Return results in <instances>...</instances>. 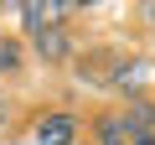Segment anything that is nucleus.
<instances>
[{
  "mask_svg": "<svg viewBox=\"0 0 155 145\" xmlns=\"http://www.w3.org/2000/svg\"><path fill=\"white\" fill-rule=\"evenodd\" d=\"M31 140H36V145H72V140H78V114H67V109L41 114V119L31 124Z\"/></svg>",
  "mask_w": 155,
  "mask_h": 145,
  "instance_id": "obj_1",
  "label": "nucleus"
},
{
  "mask_svg": "<svg viewBox=\"0 0 155 145\" xmlns=\"http://www.w3.org/2000/svg\"><path fill=\"white\" fill-rule=\"evenodd\" d=\"M119 119H124V130H129V135H140V140H155V99H150V93H134V99H124Z\"/></svg>",
  "mask_w": 155,
  "mask_h": 145,
  "instance_id": "obj_2",
  "label": "nucleus"
},
{
  "mask_svg": "<svg viewBox=\"0 0 155 145\" xmlns=\"http://www.w3.org/2000/svg\"><path fill=\"white\" fill-rule=\"evenodd\" d=\"M31 47H36L41 62H67V57H72V36H67V26H47V31H36Z\"/></svg>",
  "mask_w": 155,
  "mask_h": 145,
  "instance_id": "obj_3",
  "label": "nucleus"
},
{
  "mask_svg": "<svg viewBox=\"0 0 155 145\" xmlns=\"http://www.w3.org/2000/svg\"><path fill=\"white\" fill-rule=\"evenodd\" d=\"M93 135H98V145H155V140H140V135H129L119 114H98V119H93Z\"/></svg>",
  "mask_w": 155,
  "mask_h": 145,
  "instance_id": "obj_4",
  "label": "nucleus"
},
{
  "mask_svg": "<svg viewBox=\"0 0 155 145\" xmlns=\"http://www.w3.org/2000/svg\"><path fill=\"white\" fill-rule=\"evenodd\" d=\"M16 11H21V26H26L31 36L47 31V26H57V21H52V0H21Z\"/></svg>",
  "mask_w": 155,
  "mask_h": 145,
  "instance_id": "obj_5",
  "label": "nucleus"
},
{
  "mask_svg": "<svg viewBox=\"0 0 155 145\" xmlns=\"http://www.w3.org/2000/svg\"><path fill=\"white\" fill-rule=\"evenodd\" d=\"M26 57H21V42L16 36H0V72H16Z\"/></svg>",
  "mask_w": 155,
  "mask_h": 145,
  "instance_id": "obj_6",
  "label": "nucleus"
},
{
  "mask_svg": "<svg viewBox=\"0 0 155 145\" xmlns=\"http://www.w3.org/2000/svg\"><path fill=\"white\" fill-rule=\"evenodd\" d=\"M5 124H11V104L0 99V135H5Z\"/></svg>",
  "mask_w": 155,
  "mask_h": 145,
  "instance_id": "obj_7",
  "label": "nucleus"
},
{
  "mask_svg": "<svg viewBox=\"0 0 155 145\" xmlns=\"http://www.w3.org/2000/svg\"><path fill=\"white\" fill-rule=\"evenodd\" d=\"M145 16H150V21H155V0H150V5H145Z\"/></svg>",
  "mask_w": 155,
  "mask_h": 145,
  "instance_id": "obj_8",
  "label": "nucleus"
}]
</instances>
